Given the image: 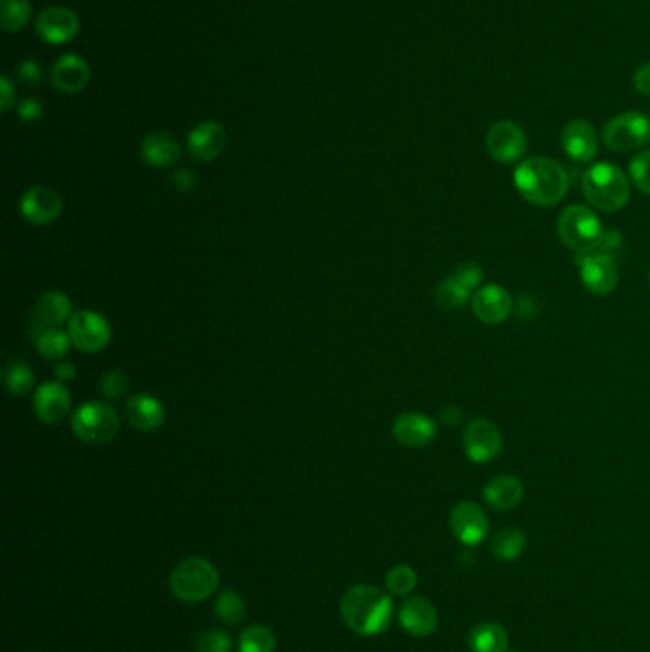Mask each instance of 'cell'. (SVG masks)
<instances>
[{
	"instance_id": "obj_1",
	"label": "cell",
	"mask_w": 650,
	"mask_h": 652,
	"mask_svg": "<svg viewBox=\"0 0 650 652\" xmlns=\"http://www.w3.org/2000/svg\"><path fill=\"white\" fill-rule=\"evenodd\" d=\"M342 620L351 632L363 637H372L386 632L393 618V601L386 591L357 584L344 593L340 601Z\"/></svg>"
},
{
	"instance_id": "obj_2",
	"label": "cell",
	"mask_w": 650,
	"mask_h": 652,
	"mask_svg": "<svg viewBox=\"0 0 650 652\" xmlns=\"http://www.w3.org/2000/svg\"><path fill=\"white\" fill-rule=\"evenodd\" d=\"M513 184L521 197L534 206L561 203L569 191L567 170L548 157H530L515 168Z\"/></svg>"
},
{
	"instance_id": "obj_3",
	"label": "cell",
	"mask_w": 650,
	"mask_h": 652,
	"mask_svg": "<svg viewBox=\"0 0 650 652\" xmlns=\"http://www.w3.org/2000/svg\"><path fill=\"white\" fill-rule=\"evenodd\" d=\"M582 191L591 206L612 214L630 201L631 180L616 164L597 163L584 172Z\"/></svg>"
},
{
	"instance_id": "obj_4",
	"label": "cell",
	"mask_w": 650,
	"mask_h": 652,
	"mask_svg": "<svg viewBox=\"0 0 650 652\" xmlns=\"http://www.w3.org/2000/svg\"><path fill=\"white\" fill-rule=\"evenodd\" d=\"M557 233L565 246L578 254H591L593 250H599L607 235L597 214L584 204H570L561 212L557 220Z\"/></svg>"
},
{
	"instance_id": "obj_5",
	"label": "cell",
	"mask_w": 650,
	"mask_h": 652,
	"mask_svg": "<svg viewBox=\"0 0 650 652\" xmlns=\"http://www.w3.org/2000/svg\"><path fill=\"white\" fill-rule=\"evenodd\" d=\"M220 584V572L203 557H187L170 574V590L176 599L199 603L208 599Z\"/></svg>"
},
{
	"instance_id": "obj_6",
	"label": "cell",
	"mask_w": 650,
	"mask_h": 652,
	"mask_svg": "<svg viewBox=\"0 0 650 652\" xmlns=\"http://www.w3.org/2000/svg\"><path fill=\"white\" fill-rule=\"evenodd\" d=\"M121 428L117 410L105 401H88L71 416V429L82 443L100 447L113 441Z\"/></svg>"
},
{
	"instance_id": "obj_7",
	"label": "cell",
	"mask_w": 650,
	"mask_h": 652,
	"mask_svg": "<svg viewBox=\"0 0 650 652\" xmlns=\"http://www.w3.org/2000/svg\"><path fill=\"white\" fill-rule=\"evenodd\" d=\"M650 140V121L639 111H626L612 117L603 128V143L614 153H630L645 147Z\"/></svg>"
},
{
	"instance_id": "obj_8",
	"label": "cell",
	"mask_w": 650,
	"mask_h": 652,
	"mask_svg": "<svg viewBox=\"0 0 650 652\" xmlns=\"http://www.w3.org/2000/svg\"><path fill=\"white\" fill-rule=\"evenodd\" d=\"M67 334L77 349L84 353H98L111 342V325L98 311L81 309L75 311L67 323Z\"/></svg>"
},
{
	"instance_id": "obj_9",
	"label": "cell",
	"mask_w": 650,
	"mask_h": 652,
	"mask_svg": "<svg viewBox=\"0 0 650 652\" xmlns=\"http://www.w3.org/2000/svg\"><path fill=\"white\" fill-rule=\"evenodd\" d=\"M464 452L473 464H488L504 449V437L487 418H473L462 435Z\"/></svg>"
},
{
	"instance_id": "obj_10",
	"label": "cell",
	"mask_w": 650,
	"mask_h": 652,
	"mask_svg": "<svg viewBox=\"0 0 650 652\" xmlns=\"http://www.w3.org/2000/svg\"><path fill=\"white\" fill-rule=\"evenodd\" d=\"M487 151L498 163H517L527 153V134L515 121H498L488 128Z\"/></svg>"
},
{
	"instance_id": "obj_11",
	"label": "cell",
	"mask_w": 650,
	"mask_h": 652,
	"mask_svg": "<svg viewBox=\"0 0 650 652\" xmlns=\"http://www.w3.org/2000/svg\"><path fill=\"white\" fill-rule=\"evenodd\" d=\"M450 530L454 538L468 548L479 546L488 536V517L475 502H458L450 511Z\"/></svg>"
},
{
	"instance_id": "obj_12",
	"label": "cell",
	"mask_w": 650,
	"mask_h": 652,
	"mask_svg": "<svg viewBox=\"0 0 650 652\" xmlns=\"http://www.w3.org/2000/svg\"><path fill=\"white\" fill-rule=\"evenodd\" d=\"M580 258V279L582 286L593 296H609L618 286V267L610 254H582Z\"/></svg>"
},
{
	"instance_id": "obj_13",
	"label": "cell",
	"mask_w": 650,
	"mask_h": 652,
	"mask_svg": "<svg viewBox=\"0 0 650 652\" xmlns=\"http://www.w3.org/2000/svg\"><path fill=\"white\" fill-rule=\"evenodd\" d=\"M63 199L60 193L46 185L29 187L20 201L21 216L35 225H48L60 218Z\"/></svg>"
},
{
	"instance_id": "obj_14",
	"label": "cell",
	"mask_w": 650,
	"mask_h": 652,
	"mask_svg": "<svg viewBox=\"0 0 650 652\" xmlns=\"http://www.w3.org/2000/svg\"><path fill=\"white\" fill-rule=\"evenodd\" d=\"M33 410L42 424H61L71 412V393L63 382H44L33 391Z\"/></svg>"
},
{
	"instance_id": "obj_15",
	"label": "cell",
	"mask_w": 650,
	"mask_h": 652,
	"mask_svg": "<svg viewBox=\"0 0 650 652\" xmlns=\"http://www.w3.org/2000/svg\"><path fill=\"white\" fill-rule=\"evenodd\" d=\"M81 31L79 16L63 6L42 10L37 18V33L48 44H65L73 41Z\"/></svg>"
},
{
	"instance_id": "obj_16",
	"label": "cell",
	"mask_w": 650,
	"mask_h": 652,
	"mask_svg": "<svg viewBox=\"0 0 650 652\" xmlns=\"http://www.w3.org/2000/svg\"><path fill=\"white\" fill-rule=\"evenodd\" d=\"M513 300L508 290L500 285H485L473 292V315L485 325H500L511 315Z\"/></svg>"
},
{
	"instance_id": "obj_17",
	"label": "cell",
	"mask_w": 650,
	"mask_h": 652,
	"mask_svg": "<svg viewBox=\"0 0 650 652\" xmlns=\"http://www.w3.org/2000/svg\"><path fill=\"white\" fill-rule=\"evenodd\" d=\"M561 145L572 161L591 163L599 153V136L593 124L584 119H572L561 132Z\"/></svg>"
},
{
	"instance_id": "obj_18",
	"label": "cell",
	"mask_w": 650,
	"mask_h": 652,
	"mask_svg": "<svg viewBox=\"0 0 650 652\" xmlns=\"http://www.w3.org/2000/svg\"><path fill=\"white\" fill-rule=\"evenodd\" d=\"M391 433L399 445L407 449H422L435 439L437 424L422 412H405L397 416Z\"/></svg>"
},
{
	"instance_id": "obj_19",
	"label": "cell",
	"mask_w": 650,
	"mask_h": 652,
	"mask_svg": "<svg viewBox=\"0 0 650 652\" xmlns=\"http://www.w3.org/2000/svg\"><path fill=\"white\" fill-rule=\"evenodd\" d=\"M227 143L224 126L214 121L197 124L187 136V151L193 159L208 163L222 155Z\"/></svg>"
},
{
	"instance_id": "obj_20",
	"label": "cell",
	"mask_w": 650,
	"mask_h": 652,
	"mask_svg": "<svg viewBox=\"0 0 650 652\" xmlns=\"http://www.w3.org/2000/svg\"><path fill=\"white\" fill-rule=\"evenodd\" d=\"M399 624L414 637H429L437 630L439 614L424 597H408L399 609Z\"/></svg>"
},
{
	"instance_id": "obj_21",
	"label": "cell",
	"mask_w": 650,
	"mask_h": 652,
	"mask_svg": "<svg viewBox=\"0 0 650 652\" xmlns=\"http://www.w3.org/2000/svg\"><path fill=\"white\" fill-rule=\"evenodd\" d=\"M126 418L132 428L149 433V431L163 428L164 420H166V408L157 397H153L149 393H138V395H132L126 403Z\"/></svg>"
},
{
	"instance_id": "obj_22",
	"label": "cell",
	"mask_w": 650,
	"mask_h": 652,
	"mask_svg": "<svg viewBox=\"0 0 650 652\" xmlns=\"http://www.w3.org/2000/svg\"><path fill=\"white\" fill-rule=\"evenodd\" d=\"M52 84L63 94H77L90 82V67L77 54H65L52 67Z\"/></svg>"
},
{
	"instance_id": "obj_23",
	"label": "cell",
	"mask_w": 650,
	"mask_h": 652,
	"mask_svg": "<svg viewBox=\"0 0 650 652\" xmlns=\"http://www.w3.org/2000/svg\"><path fill=\"white\" fill-rule=\"evenodd\" d=\"M525 496V485L515 475H498L490 479L485 489L483 498L492 510L511 511L515 510Z\"/></svg>"
},
{
	"instance_id": "obj_24",
	"label": "cell",
	"mask_w": 650,
	"mask_h": 652,
	"mask_svg": "<svg viewBox=\"0 0 650 652\" xmlns=\"http://www.w3.org/2000/svg\"><path fill=\"white\" fill-rule=\"evenodd\" d=\"M142 159L149 166L155 168H166L172 164L178 163L182 157V147L180 142L168 134V132H153L143 138L142 147H140Z\"/></svg>"
},
{
	"instance_id": "obj_25",
	"label": "cell",
	"mask_w": 650,
	"mask_h": 652,
	"mask_svg": "<svg viewBox=\"0 0 650 652\" xmlns=\"http://www.w3.org/2000/svg\"><path fill=\"white\" fill-rule=\"evenodd\" d=\"M73 315H75V311H73V304H71L69 296L61 290H48L37 300L33 319L41 325L58 328L63 323H69Z\"/></svg>"
},
{
	"instance_id": "obj_26",
	"label": "cell",
	"mask_w": 650,
	"mask_h": 652,
	"mask_svg": "<svg viewBox=\"0 0 650 652\" xmlns=\"http://www.w3.org/2000/svg\"><path fill=\"white\" fill-rule=\"evenodd\" d=\"M31 338L35 342L37 351L48 361H63V357L69 353L73 346L67 332H61L60 328L44 326L33 319L31 323Z\"/></svg>"
},
{
	"instance_id": "obj_27",
	"label": "cell",
	"mask_w": 650,
	"mask_h": 652,
	"mask_svg": "<svg viewBox=\"0 0 650 652\" xmlns=\"http://www.w3.org/2000/svg\"><path fill=\"white\" fill-rule=\"evenodd\" d=\"M469 652H508V630L498 622H479L468 633Z\"/></svg>"
},
{
	"instance_id": "obj_28",
	"label": "cell",
	"mask_w": 650,
	"mask_h": 652,
	"mask_svg": "<svg viewBox=\"0 0 650 652\" xmlns=\"http://www.w3.org/2000/svg\"><path fill=\"white\" fill-rule=\"evenodd\" d=\"M529 546V538L521 529L508 527L498 530L490 540V553L500 561H515L519 559Z\"/></svg>"
},
{
	"instance_id": "obj_29",
	"label": "cell",
	"mask_w": 650,
	"mask_h": 652,
	"mask_svg": "<svg viewBox=\"0 0 650 652\" xmlns=\"http://www.w3.org/2000/svg\"><path fill=\"white\" fill-rule=\"evenodd\" d=\"M2 380L4 386L8 389V393L16 395V397H23L27 393H31L35 388V374L29 365H25L23 361H10L4 372H2Z\"/></svg>"
},
{
	"instance_id": "obj_30",
	"label": "cell",
	"mask_w": 650,
	"mask_h": 652,
	"mask_svg": "<svg viewBox=\"0 0 650 652\" xmlns=\"http://www.w3.org/2000/svg\"><path fill=\"white\" fill-rule=\"evenodd\" d=\"M0 25L6 33L21 31L31 20L29 0H0Z\"/></svg>"
},
{
	"instance_id": "obj_31",
	"label": "cell",
	"mask_w": 650,
	"mask_h": 652,
	"mask_svg": "<svg viewBox=\"0 0 650 652\" xmlns=\"http://www.w3.org/2000/svg\"><path fill=\"white\" fill-rule=\"evenodd\" d=\"M275 647H277L275 633L262 624L248 626L239 639L241 652H275Z\"/></svg>"
},
{
	"instance_id": "obj_32",
	"label": "cell",
	"mask_w": 650,
	"mask_h": 652,
	"mask_svg": "<svg viewBox=\"0 0 650 652\" xmlns=\"http://www.w3.org/2000/svg\"><path fill=\"white\" fill-rule=\"evenodd\" d=\"M471 296H473V292H469L468 288L460 285L454 277L441 281L435 290L437 306L443 307L447 311H454V309L466 306Z\"/></svg>"
},
{
	"instance_id": "obj_33",
	"label": "cell",
	"mask_w": 650,
	"mask_h": 652,
	"mask_svg": "<svg viewBox=\"0 0 650 652\" xmlns=\"http://www.w3.org/2000/svg\"><path fill=\"white\" fill-rule=\"evenodd\" d=\"M418 586V574L408 565H395L386 574V588L395 597H408Z\"/></svg>"
},
{
	"instance_id": "obj_34",
	"label": "cell",
	"mask_w": 650,
	"mask_h": 652,
	"mask_svg": "<svg viewBox=\"0 0 650 652\" xmlns=\"http://www.w3.org/2000/svg\"><path fill=\"white\" fill-rule=\"evenodd\" d=\"M214 611L225 624H239L246 616V605L237 591L225 590L218 595Z\"/></svg>"
},
{
	"instance_id": "obj_35",
	"label": "cell",
	"mask_w": 650,
	"mask_h": 652,
	"mask_svg": "<svg viewBox=\"0 0 650 652\" xmlns=\"http://www.w3.org/2000/svg\"><path fill=\"white\" fill-rule=\"evenodd\" d=\"M128 386H130V380L122 370H109L102 376L100 391L107 401H119L126 395Z\"/></svg>"
},
{
	"instance_id": "obj_36",
	"label": "cell",
	"mask_w": 650,
	"mask_h": 652,
	"mask_svg": "<svg viewBox=\"0 0 650 652\" xmlns=\"http://www.w3.org/2000/svg\"><path fill=\"white\" fill-rule=\"evenodd\" d=\"M630 180L641 193L650 195V149L635 155L630 163Z\"/></svg>"
},
{
	"instance_id": "obj_37",
	"label": "cell",
	"mask_w": 650,
	"mask_h": 652,
	"mask_svg": "<svg viewBox=\"0 0 650 652\" xmlns=\"http://www.w3.org/2000/svg\"><path fill=\"white\" fill-rule=\"evenodd\" d=\"M483 277H485V273H483L481 265L475 264V262H464V264L458 265L456 273H454V279L464 288H468L469 292L479 290V285L483 283Z\"/></svg>"
},
{
	"instance_id": "obj_38",
	"label": "cell",
	"mask_w": 650,
	"mask_h": 652,
	"mask_svg": "<svg viewBox=\"0 0 650 652\" xmlns=\"http://www.w3.org/2000/svg\"><path fill=\"white\" fill-rule=\"evenodd\" d=\"M231 651V639L229 635L220 630L204 632L197 641V652H229Z\"/></svg>"
},
{
	"instance_id": "obj_39",
	"label": "cell",
	"mask_w": 650,
	"mask_h": 652,
	"mask_svg": "<svg viewBox=\"0 0 650 652\" xmlns=\"http://www.w3.org/2000/svg\"><path fill=\"white\" fill-rule=\"evenodd\" d=\"M42 113H44V109H42L41 100H37V98H27L18 105V115L25 123H37L41 119Z\"/></svg>"
},
{
	"instance_id": "obj_40",
	"label": "cell",
	"mask_w": 650,
	"mask_h": 652,
	"mask_svg": "<svg viewBox=\"0 0 650 652\" xmlns=\"http://www.w3.org/2000/svg\"><path fill=\"white\" fill-rule=\"evenodd\" d=\"M18 77L23 84H31V86L39 84L42 79L41 65L35 60H25L18 67Z\"/></svg>"
},
{
	"instance_id": "obj_41",
	"label": "cell",
	"mask_w": 650,
	"mask_h": 652,
	"mask_svg": "<svg viewBox=\"0 0 650 652\" xmlns=\"http://www.w3.org/2000/svg\"><path fill=\"white\" fill-rule=\"evenodd\" d=\"M633 88L641 96H650V62L643 63L633 75Z\"/></svg>"
},
{
	"instance_id": "obj_42",
	"label": "cell",
	"mask_w": 650,
	"mask_h": 652,
	"mask_svg": "<svg viewBox=\"0 0 650 652\" xmlns=\"http://www.w3.org/2000/svg\"><path fill=\"white\" fill-rule=\"evenodd\" d=\"M16 103V94H14V86L8 77H0V109L6 113L14 107Z\"/></svg>"
},
{
	"instance_id": "obj_43",
	"label": "cell",
	"mask_w": 650,
	"mask_h": 652,
	"mask_svg": "<svg viewBox=\"0 0 650 652\" xmlns=\"http://www.w3.org/2000/svg\"><path fill=\"white\" fill-rule=\"evenodd\" d=\"M172 184H174V187H176L178 191L189 193V191L195 187V184H197V178H195V174H193L191 170L183 168V170H178V172L172 176Z\"/></svg>"
},
{
	"instance_id": "obj_44",
	"label": "cell",
	"mask_w": 650,
	"mask_h": 652,
	"mask_svg": "<svg viewBox=\"0 0 650 652\" xmlns=\"http://www.w3.org/2000/svg\"><path fill=\"white\" fill-rule=\"evenodd\" d=\"M54 374H56V380L58 382H71L77 374V368L71 363V361H58V365L54 368Z\"/></svg>"
},
{
	"instance_id": "obj_45",
	"label": "cell",
	"mask_w": 650,
	"mask_h": 652,
	"mask_svg": "<svg viewBox=\"0 0 650 652\" xmlns=\"http://www.w3.org/2000/svg\"><path fill=\"white\" fill-rule=\"evenodd\" d=\"M508 652H519V651H508Z\"/></svg>"
},
{
	"instance_id": "obj_46",
	"label": "cell",
	"mask_w": 650,
	"mask_h": 652,
	"mask_svg": "<svg viewBox=\"0 0 650 652\" xmlns=\"http://www.w3.org/2000/svg\"><path fill=\"white\" fill-rule=\"evenodd\" d=\"M649 281H650V275H649Z\"/></svg>"
}]
</instances>
